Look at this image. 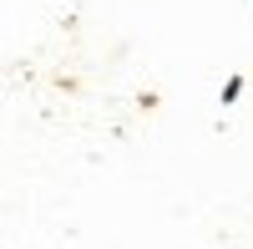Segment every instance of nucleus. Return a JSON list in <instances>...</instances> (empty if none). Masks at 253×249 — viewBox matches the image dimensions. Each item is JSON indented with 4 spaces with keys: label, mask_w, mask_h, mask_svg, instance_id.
Wrapping results in <instances>:
<instances>
[{
    "label": "nucleus",
    "mask_w": 253,
    "mask_h": 249,
    "mask_svg": "<svg viewBox=\"0 0 253 249\" xmlns=\"http://www.w3.org/2000/svg\"><path fill=\"white\" fill-rule=\"evenodd\" d=\"M243 97V76H228V87H223V102H238Z\"/></svg>",
    "instance_id": "obj_1"
}]
</instances>
